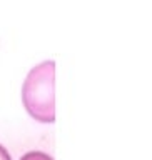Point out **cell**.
I'll list each match as a JSON object with an SVG mask.
<instances>
[{
  "instance_id": "1",
  "label": "cell",
  "mask_w": 152,
  "mask_h": 160,
  "mask_svg": "<svg viewBox=\"0 0 152 160\" xmlns=\"http://www.w3.org/2000/svg\"><path fill=\"white\" fill-rule=\"evenodd\" d=\"M55 62L45 60L29 72L22 85L25 110L40 123L55 122Z\"/></svg>"
},
{
  "instance_id": "2",
  "label": "cell",
  "mask_w": 152,
  "mask_h": 160,
  "mask_svg": "<svg viewBox=\"0 0 152 160\" xmlns=\"http://www.w3.org/2000/svg\"><path fill=\"white\" fill-rule=\"evenodd\" d=\"M20 160H54L52 157H50L49 153L45 152H39V150H35V152H27L24 155Z\"/></svg>"
},
{
  "instance_id": "3",
  "label": "cell",
  "mask_w": 152,
  "mask_h": 160,
  "mask_svg": "<svg viewBox=\"0 0 152 160\" xmlns=\"http://www.w3.org/2000/svg\"><path fill=\"white\" fill-rule=\"evenodd\" d=\"M0 160H12L10 158V153L7 152V148H5L2 143H0Z\"/></svg>"
}]
</instances>
